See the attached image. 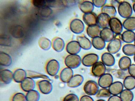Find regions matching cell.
<instances>
[{"instance_id":"cell-43","label":"cell","mask_w":135,"mask_h":101,"mask_svg":"<svg viewBox=\"0 0 135 101\" xmlns=\"http://www.w3.org/2000/svg\"><path fill=\"white\" fill-rule=\"evenodd\" d=\"M63 101H79V99L76 94L71 93L66 95Z\"/></svg>"},{"instance_id":"cell-28","label":"cell","mask_w":135,"mask_h":101,"mask_svg":"<svg viewBox=\"0 0 135 101\" xmlns=\"http://www.w3.org/2000/svg\"><path fill=\"white\" fill-rule=\"evenodd\" d=\"M132 61L130 58L127 56L122 57L119 59L118 65L121 70H126L128 69L131 64Z\"/></svg>"},{"instance_id":"cell-52","label":"cell","mask_w":135,"mask_h":101,"mask_svg":"<svg viewBox=\"0 0 135 101\" xmlns=\"http://www.w3.org/2000/svg\"><path fill=\"white\" fill-rule=\"evenodd\" d=\"M132 7L133 11L135 13V2L133 3Z\"/></svg>"},{"instance_id":"cell-13","label":"cell","mask_w":135,"mask_h":101,"mask_svg":"<svg viewBox=\"0 0 135 101\" xmlns=\"http://www.w3.org/2000/svg\"><path fill=\"white\" fill-rule=\"evenodd\" d=\"M20 85L23 91L27 92L34 89L36 83L33 79L27 77L20 83Z\"/></svg>"},{"instance_id":"cell-54","label":"cell","mask_w":135,"mask_h":101,"mask_svg":"<svg viewBox=\"0 0 135 101\" xmlns=\"http://www.w3.org/2000/svg\"><path fill=\"white\" fill-rule=\"evenodd\" d=\"M133 56H133L134 60V62L135 63V54Z\"/></svg>"},{"instance_id":"cell-38","label":"cell","mask_w":135,"mask_h":101,"mask_svg":"<svg viewBox=\"0 0 135 101\" xmlns=\"http://www.w3.org/2000/svg\"><path fill=\"white\" fill-rule=\"evenodd\" d=\"M38 43L40 47L42 49L45 50H49L52 46L50 41L45 37L40 38L39 39Z\"/></svg>"},{"instance_id":"cell-25","label":"cell","mask_w":135,"mask_h":101,"mask_svg":"<svg viewBox=\"0 0 135 101\" xmlns=\"http://www.w3.org/2000/svg\"><path fill=\"white\" fill-rule=\"evenodd\" d=\"M114 33L109 28L101 30L100 36L105 42H109L114 38Z\"/></svg>"},{"instance_id":"cell-6","label":"cell","mask_w":135,"mask_h":101,"mask_svg":"<svg viewBox=\"0 0 135 101\" xmlns=\"http://www.w3.org/2000/svg\"><path fill=\"white\" fill-rule=\"evenodd\" d=\"M99 57L96 54L90 53L84 55L81 59V63L86 67H92L98 61Z\"/></svg>"},{"instance_id":"cell-55","label":"cell","mask_w":135,"mask_h":101,"mask_svg":"<svg viewBox=\"0 0 135 101\" xmlns=\"http://www.w3.org/2000/svg\"><path fill=\"white\" fill-rule=\"evenodd\" d=\"M134 44L135 45V39L134 40Z\"/></svg>"},{"instance_id":"cell-17","label":"cell","mask_w":135,"mask_h":101,"mask_svg":"<svg viewBox=\"0 0 135 101\" xmlns=\"http://www.w3.org/2000/svg\"><path fill=\"white\" fill-rule=\"evenodd\" d=\"M73 75V69L66 67L61 70L59 76L62 82L67 83Z\"/></svg>"},{"instance_id":"cell-46","label":"cell","mask_w":135,"mask_h":101,"mask_svg":"<svg viewBox=\"0 0 135 101\" xmlns=\"http://www.w3.org/2000/svg\"><path fill=\"white\" fill-rule=\"evenodd\" d=\"M92 2L94 7L101 8L106 5L107 1L106 0H93Z\"/></svg>"},{"instance_id":"cell-33","label":"cell","mask_w":135,"mask_h":101,"mask_svg":"<svg viewBox=\"0 0 135 101\" xmlns=\"http://www.w3.org/2000/svg\"><path fill=\"white\" fill-rule=\"evenodd\" d=\"M101 10V12L107 14L111 18L115 17L117 13L116 8L111 5H105Z\"/></svg>"},{"instance_id":"cell-47","label":"cell","mask_w":135,"mask_h":101,"mask_svg":"<svg viewBox=\"0 0 135 101\" xmlns=\"http://www.w3.org/2000/svg\"><path fill=\"white\" fill-rule=\"evenodd\" d=\"M32 3L35 6L38 8H42L46 6V1L42 0H33Z\"/></svg>"},{"instance_id":"cell-53","label":"cell","mask_w":135,"mask_h":101,"mask_svg":"<svg viewBox=\"0 0 135 101\" xmlns=\"http://www.w3.org/2000/svg\"><path fill=\"white\" fill-rule=\"evenodd\" d=\"M96 101H105L104 99H99L97 100Z\"/></svg>"},{"instance_id":"cell-2","label":"cell","mask_w":135,"mask_h":101,"mask_svg":"<svg viewBox=\"0 0 135 101\" xmlns=\"http://www.w3.org/2000/svg\"><path fill=\"white\" fill-rule=\"evenodd\" d=\"M133 9L131 4L126 1L121 2L118 7V11L122 17L127 18L131 16L133 13Z\"/></svg>"},{"instance_id":"cell-51","label":"cell","mask_w":135,"mask_h":101,"mask_svg":"<svg viewBox=\"0 0 135 101\" xmlns=\"http://www.w3.org/2000/svg\"><path fill=\"white\" fill-rule=\"evenodd\" d=\"M121 2L119 1L111 0L110 2V5L116 8V7H118Z\"/></svg>"},{"instance_id":"cell-19","label":"cell","mask_w":135,"mask_h":101,"mask_svg":"<svg viewBox=\"0 0 135 101\" xmlns=\"http://www.w3.org/2000/svg\"><path fill=\"white\" fill-rule=\"evenodd\" d=\"M79 8L84 13L92 12L94 6L92 1L84 0L81 1L79 4Z\"/></svg>"},{"instance_id":"cell-32","label":"cell","mask_w":135,"mask_h":101,"mask_svg":"<svg viewBox=\"0 0 135 101\" xmlns=\"http://www.w3.org/2000/svg\"><path fill=\"white\" fill-rule=\"evenodd\" d=\"M123 27L127 30H135V17H130L126 19L123 23Z\"/></svg>"},{"instance_id":"cell-22","label":"cell","mask_w":135,"mask_h":101,"mask_svg":"<svg viewBox=\"0 0 135 101\" xmlns=\"http://www.w3.org/2000/svg\"><path fill=\"white\" fill-rule=\"evenodd\" d=\"M27 76L26 71L22 69H17L13 72V80L17 83H21Z\"/></svg>"},{"instance_id":"cell-11","label":"cell","mask_w":135,"mask_h":101,"mask_svg":"<svg viewBox=\"0 0 135 101\" xmlns=\"http://www.w3.org/2000/svg\"><path fill=\"white\" fill-rule=\"evenodd\" d=\"M113 82L112 75L109 73H105L99 78L98 83L101 88H108Z\"/></svg>"},{"instance_id":"cell-27","label":"cell","mask_w":135,"mask_h":101,"mask_svg":"<svg viewBox=\"0 0 135 101\" xmlns=\"http://www.w3.org/2000/svg\"><path fill=\"white\" fill-rule=\"evenodd\" d=\"M91 42L92 46L98 50L103 49L106 46V42L100 36L92 38Z\"/></svg>"},{"instance_id":"cell-4","label":"cell","mask_w":135,"mask_h":101,"mask_svg":"<svg viewBox=\"0 0 135 101\" xmlns=\"http://www.w3.org/2000/svg\"><path fill=\"white\" fill-rule=\"evenodd\" d=\"M60 64L56 59H52L47 63L45 67L46 71L49 75L54 77L56 75L60 69Z\"/></svg>"},{"instance_id":"cell-23","label":"cell","mask_w":135,"mask_h":101,"mask_svg":"<svg viewBox=\"0 0 135 101\" xmlns=\"http://www.w3.org/2000/svg\"><path fill=\"white\" fill-rule=\"evenodd\" d=\"M97 16L94 12L84 13L82 16L83 22L88 26L97 24Z\"/></svg>"},{"instance_id":"cell-42","label":"cell","mask_w":135,"mask_h":101,"mask_svg":"<svg viewBox=\"0 0 135 101\" xmlns=\"http://www.w3.org/2000/svg\"><path fill=\"white\" fill-rule=\"evenodd\" d=\"M1 45L4 46H9L11 44V40L8 36L5 35L1 36L0 39Z\"/></svg>"},{"instance_id":"cell-15","label":"cell","mask_w":135,"mask_h":101,"mask_svg":"<svg viewBox=\"0 0 135 101\" xmlns=\"http://www.w3.org/2000/svg\"><path fill=\"white\" fill-rule=\"evenodd\" d=\"M0 79L4 84H9L13 80V73L8 69H2L0 72Z\"/></svg>"},{"instance_id":"cell-31","label":"cell","mask_w":135,"mask_h":101,"mask_svg":"<svg viewBox=\"0 0 135 101\" xmlns=\"http://www.w3.org/2000/svg\"><path fill=\"white\" fill-rule=\"evenodd\" d=\"M125 89L131 90L135 88V77L130 75L126 77L123 82Z\"/></svg>"},{"instance_id":"cell-7","label":"cell","mask_w":135,"mask_h":101,"mask_svg":"<svg viewBox=\"0 0 135 101\" xmlns=\"http://www.w3.org/2000/svg\"><path fill=\"white\" fill-rule=\"evenodd\" d=\"M122 47V42L119 38H114L109 42L107 47V49L109 53L112 54L118 52Z\"/></svg>"},{"instance_id":"cell-5","label":"cell","mask_w":135,"mask_h":101,"mask_svg":"<svg viewBox=\"0 0 135 101\" xmlns=\"http://www.w3.org/2000/svg\"><path fill=\"white\" fill-rule=\"evenodd\" d=\"M70 31L73 33L79 34L82 33L85 29V25L81 19L75 18L72 19L69 24Z\"/></svg>"},{"instance_id":"cell-39","label":"cell","mask_w":135,"mask_h":101,"mask_svg":"<svg viewBox=\"0 0 135 101\" xmlns=\"http://www.w3.org/2000/svg\"><path fill=\"white\" fill-rule=\"evenodd\" d=\"M11 32L12 35L16 38H20L23 36V29L20 26L14 27L12 29Z\"/></svg>"},{"instance_id":"cell-8","label":"cell","mask_w":135,"mask_h":101,"mask_svg":"<svg viewBox=\"0 0 135 101\" xmlns=\"http://www.w3.org/2000/svg\"><path fill=\"white\" fill-rule=\"evenodd\" d=\"M106 66L102 61H98L92 67L91 72L94 77L99 78L105 73Z\"/></svg>"},{"instance_id":"cell-16","label":"cell","mask_w":135,"mask_h":101,"mask_svg":"<svg viewBox=\"0 0 135 101\" xmlns=\"http://www.w3.org/2000/svg\"><path fill=\"white\" fill-rule=\"evenodd\" d=\"M84 80V77L81 75L79 74H74L67 83V85L70 88H76L81 85Z\"/></svg>"},{"instance_id":"cell-3","label":"cell","mask_w":135,"mask_h":101,"mask_svg":"<svg viewBox=\"0 0 135 101\" xmlns=\"http://www.w3.org/2000/svg\"><path fill=\"white\" fill-rule=\"evenodd\" d=\"M99 86L95 81L89 80L85 83L83 89L85 93L89 96L96 95L99 89Z\"/></svg>"},{"instance_id":"cell-48","label":"cell","mask_w":135,"mask_h":101,"mask_svg":"<svg viewBox=\"0 0 135 101\" xmlns=\"http://www.w3.org/2000/svg\"><path fill=\"white\" fill-rule=\"evenodd\" d=\"M128 70L130 75L135 77V64H131Z\"/></svg>"},{"instance_id":"cell-34","label":"cell","mask_w":135,"mask_h":101,"mask_svg":"<svg viewBox=\"0 0 135 101\" xmlns=\"http://www.w3.org/2000/svg\"><path fill=\"white\" fill-rule=\"evenodd\" d=\"M27 76L34 79H47L51 81L49 76L43 74L38 72L31 70L26 71Z\"/></svg>"},{"instance_id":"cell-18","label":"cell","mask_w":135,"mask_h":101,"mask_svg":"<svg viewBox=\"0 0 135 101\" xmlns=\"http://www.w3.org/2000/svg\"><path fill=\"white\" fill-rule=\"evenodd\" d=\"M123 84L121 82L116 81L113 82L108 89L111 95H118L123 90Z\"/></svg>"},{"instance_id":"cell-44","label":"cell","mask_w":135,"mask_h":101,"mask_svg":"<svg viewBox=\"0 0 135 101\" xmlns=\"http://www.w3.org/2000/svg\"><path fill=\"white\" fill-rule=\"evenodd\" d=\"M52 12L51 9L46 5L42 8L41 14L42 16L46 17L51 15L52 13Z\"/></svg>"},{"instance_id":"cell-30","label":"cell","mask_w":135,"mask_h":101,"mask_svg":"<svg viewBox=\"0 0 135 101\" xmlns=\"http://www.w3.org/2000/svg\"><path fill=\"white\" fill-rule=\"evenodd\" d=\"M12 62L11 56L6 53L1 52L0 53V65L4 67H9Z\"/></svg>"},{"instance_id":"cell-1","label":"cell","mask_w":135,"mask_h":101,"mask_svg":"<svg viewBox=\"0 0 135 101\" xmlns=\"http://www.w3.org/2000/svg\"><path fill=\"white\" fill-rule=\"evenodd\" d=\"M81 57L78 54H69L66 56L64 60L67 67L72 69L78 67L81 63Z\"/></svg>"},{"instance_id":"cell-26","label":"cell","mask_w":135,"mask_h":101,"mask_svg":"<svg viewBox=\"0 0 135 101\" xmlns=\"http://www.w3.org/2000/svg\"><path fill=\"white\" fill-rule=\"evenodd\" d=\"M101 31V28L97 24L88 26L86 29L87 35L91 38L100 36Z\"/></svg>"},{"instance_id":"cell-40","label":"cell","mask_w":135,"mask_h":101,"mask_svg":"<svg viewBox=\"0 0 135 101\" xmlns=\"http://www.w3.org/2000/svg\"><path fill=\"white\" fill-rule=\"evenodd\" d=\"M111 95L108 88H101L99 89L96 96L98 98H107L110 97Z\"/></svg>"},{"instance_id":"cell-50","label":"cell","mask_w":135,"mask_h":101,"mask_svg":"<svg viewBox=\"0 0 135 101\" xmlns=\"http://www.w3.org/2000/svg\"><path fill=\"white\" fill-rule=\"evenodd\" d=\"M107 101H122L119 96L118 95L111 96L108 98Z\"/></svg>"},{"instance_id":"cell-9","label":"cell","mask_w":135,"mask_h":101,"mask_svg":"<svg viewBox=\"0 0 135 101\" xmlns=\"http://www.w3.org/2000/svg\"><path fill=\"white\" fill-rule=\"evenodd\" d=\"M37 86L40 92L44 94L50 93L52 91L53 86L51 81L42 79L38 82Z\"/></svg>"},{"instance_id":"cell-41","label":"cell","mask_w":135,"mask_h":101,"mask_svg":"<svg viewBox=\"0 0 135 101\" xmlns=\"http://www.w3.org/2000/svg\"><path fill=\"white\" fill-rule=\"evenodd\" d=\"M11 101H27L26 95L22 93H17L12 97Z\"/></svg>"},{"instance_id":"cell-24","label":"cell","mask_w":135,"mask_h":101,"mask_svg":"<svg viewBox=\"0 0 135 101\" xmlns=\"http://www.w3.org/2000/svg\"><path fill=\"white\" fill-rule=\"evenodd\" d=\"M54 49L57 52H60L64 49L65 44L64 40L62 38L56 37L54 38L51 42Z\"/></svg>"},{"instance_id":"cell-14","label":"cell","mask_w":135,"mask_h":101,"mask_svg":"<svg viewBox=\"0 0 135 101\" xmlns=\"http://www.w3.org/2000/svg\"><path fill=\"white\" fill-rule=\"evenodd\" d=\"M65 49L69 54H78L81 48L76 40H72L67 44Z\"/></svg>"},{"instance_id":"cell-37","label":"cell","mask_w":135,"mask_h":101,"mask_svg":"<svg viewBox=\"0 0 135 101\" xmlns=\"http://www.w3.org/2000/svg\"><path fill=\"white\" fill-rule=\"evenodd\" d=\"M122 101H132L134 98V94L131 90L125 89L120 94Z\"/></svg>"},{"instance_id":"cell-49","label":"cell","mask_w":135,"mask_h":101,"mask_svg":"<svg viewBox=\"0 0 135 101\" xmlns=\"http://www.w3.org/2000/svg\"><path fill=\"white\" fill-rule=\"evenodd\" d=\"M79 101H94L93 99L88 95L82 96L79 99Z\"/></svg>"},{"instance_id":"cell-12","label":"cell","mask_w":135,"mask_h":101,"mask_svg":"<svg viewBox=\"0 0 135 101\" xmlns=\"http://www.w3.org/2000/svg\"><path fill=\"white\" fill-rule=\"evenodd\" d=\"M110 18L107 14L101 12L97 16V24L101 29L109 28Z\"/></svg>"},{"instance_id":"cell-10","label":"cell","mask_w":135,"mask_h":101,"mask_svg":"<svg viewBox=\"0 0 135 101\" xmlns=\"http://www.w3.org/2000/svg\"><path fill=\"white\" fill-rule=\"evenodd\" d=\"M109 27L114 34L117 35L121 33L123 28L122 23L120 21L115 17L111 18Z\"/></svg>"},{"instance_id":"cell-36","label":"cell","mask_w":135,"mask_h":101,"mask_svg":"<svg viewBox=\"0 0 135 101\" xmlns=\"http://www.w3.org/2000/svg\"><path fill=\"white\" fill-rule=\"evenodd\" d=\"M26 96L27 101H39L40 97L39 92L34 89L27 92Z\"/></svg>"},{"instance_id":"cell-35","label":"cell","mask_w":135,"mask_h":101,"mask_svg":"<svg viewBox=\"0 0 135 101\" xmlns=\"http://www.w3.org/2000/svg\"><path fill=\"white\" fill-rule=\"evenodd\" d=\"M122 51L127 56L134 55L135 54V45L131 43L126 44L123 46Z\"/></svg>"},{"instance_id":"cell-29","label":"cell","mask_w":135,"mask_h":101,"mask_svg":"<svg viewBox=\"0 0 135 101\" xmlns=\"http://www.w3.org/2000/svg\"><path fill=\"white\" fill-rule=\"evenodd\" d=\"M121 38L124 42L130 43L135 39V33L133 31L126 30L122 34Z\"/></svg>"},{"instance_id":"cell-20","label":"cell","mask_w":135,"mask_h":101,"mask_svg":"<svg viewBox=\"0 0 135 101\" xmlns=\"http://www.w3.org/2000/svg\"><path fill=\"white\" fill-rule=\"evenodd\" d=\"M76 39L81 49L87 50L91 48L92 46L91 41L85 36H78Z\"/></svg>"},{"instance_id":"cell-21","label":"cell","mask_w":135,"mask_h":101,"mask_svg":"<svg viewBox=\"0 0 135 101\" xmlns=\"http://www.w3.org/2000/svg\"><path fill=\"white\" fill-rule=\"evenodd\" d=\"M101 61L106 66H113L115 63V59L114 56L108 52L103 53L101 55Z\"/></svg>"},{"instance_id":"cell-45","label":"cell","mask_w":135,"mask_h":101,"mask_svg":"<svg viewBox=\"0 0 135 101\" xmlns=\"http://www.w3.org/2000/svg\"><path fill=\"white\" fill-rule=\"evenodd\" d=\"M46 1V5L49 7H56L64 5L63 1L47 0Z\"/></svg>"}]
</instances>
